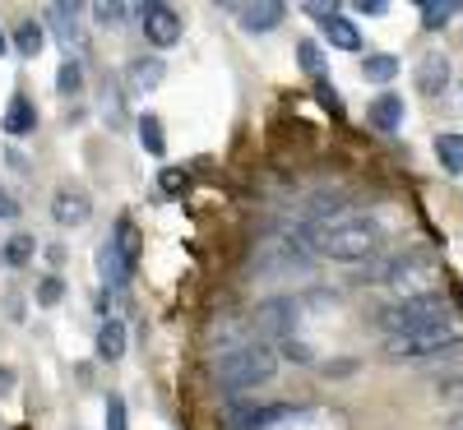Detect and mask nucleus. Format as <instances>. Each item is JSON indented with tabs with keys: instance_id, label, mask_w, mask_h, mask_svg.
<instances>
[{
	"instance_id": "nucleus-11",
	"label": "nucleus",
	"mask_w": 463,
	"mask_h": 430,
	"mask_svg": "<svg viewBox=\"0 0 463 430\" xmlns=\"http://www.w3.org/2000/svg\"><path fill=\"white\" fill-rule=\"evenodd\" d=\"M255 324H260L264 333L292 338V324H297V301H288V296H274V301H264V305L255 310Z\"/></svg>"
},
{
	"instance_id": "nucleus-10",
	"label": "nucleus",
	"mask_w": 463,
	"mask_h": 430,
	"mask_svg": "<svg viewBox=\"0 0 463 430\" xmlns=\"http://www.w3.org/2000/svg\"><path fill=\"white\" fill-rule=\"evenodd\" d=\"M167 79V61H158V56H135L130 65H126V89L130 93H153V89H158Z\"/></svg>"
},
{
	"instance_id": "nucleus-19",
	"label": "nucleus",
	"mask_w": 463,
	"mask_h": 430,
	"mask_svg": "<svg viewBox=\"0 0 463 430\" xmlns=\"http://www.w3.org/2000/svg\"><path fill=\"white\" fill-rule=\"evenodd\" d=\"M436 158L449 176H463V135H440L436 139Z\"/></svg>"
},
{
	"instance_id": "nucleus-5",
	"label": "nucleus",
	"mask_w": 463,
	"mask_h": 430,
	"mask_svg": "<svg viewBox=\"0 0 463 430\" xmlns=\"http://www.w3.org/2000/svg\"><path fill=\"white\" fill-rule=\"evenodd\" d=\"M375 320H380L384 338H399V333H412V329L454 320V310H449V296L445 292H427V296H399V301H390Z\"/></svg>"
},
{
	"instance_id": "nucleus-23",
	"label": "nucleus",
	"mask_w": 463,
	"mask_h": 430,
	"mask_svg": "<svg viewBox=\"0 0 463 430\" xmlns=\"http://www.w3.org/2000/svg\"><path fill=\"white\" fill-rule=\"evenodd\" d=\"M297 61H301V70L311 74V79H325V51L311 42V37H301V42H297Z\"/></svg>"
},
{
	"instance_id": "nucleus-6",
	"label": "nucleus",
	"mask_w": 463,
	"mask_h": 430,
	"mask_svg": "<svg viewBox=\"0 0 463 430\" xmlns=\"http://www.w3.org/2000/svg\"><path fill=\"white\" fill-rule=\"evenodd\" d=\"M52 218H56L61 227H84V222L93 218V194H89L84 185H61V190L52 194Z\"/></svg>"
},
{
	"instance_id": "nucleus-8",
	"label": "nucleus",
	"mask_w": 463,
	"mask_h": 430,
	"mask_svg": "<svg viewBox=\"0 0 463 430\" xmlns=\"http://www.w3.org/2000/svg\"><path fill=\"white\" fill-rule=\"evenodd\" d=\"M311 14L320 19L325 37H329L338 51H362V33H357V23L347 19V14H338V10H329V5H311Z\"/></svg>"
},
{
	"instance_id": "nucleus-30",
	"label": "nucleus",
	"mask_w": 463,
	"mask_h": 430,
	"mask_svg": "<svg viewBox=\"0 0 463 430\" xmlns=\"http://www.w3.org/2000/svg\"><path fill=\"white\" fill-rule=\"evenodd\" d=\"M283 357H292L297 366H311V361H316V351L306 347V342H297V333H292V338H283Z\"/></svg>"
},
{
	"instance_id": "nucleus-4",
	"label": "nucleus",
	"mask_w": 463,
	"mask_h": 430,
	"mask_svg": "<svg viewBox=\"0 0 463 430\" xmlns=\"http://www.w3.org/2000/svg\"><path fill=\"white\" fill-rule=\"evenodd\" d=\"M274 375H279V351L269 347L264 338L218 357V384L227 388V394H250V388H264Z\"/></svg>"
},
{
	"instance_id": "nucleus-28",
	"label": "nucleus",
	"mask_w": 463,
	"mask_h": 430,
	"mask_svg": "<svg viewBox=\"0 0 463 430\" xmlns=\"http://www.w3.org/2000/svg\"><path fill=\"white\" fill-rule=\"evenodd\" d=\"M107 430H130V412H126V403L121 398H107Z\"/></svg>"
},
{
	"instance_id": "nucleus-20",
	"label": "nucleus",
	"mask_w": 463,
	"mask_h": 430,
	"mask_svg": "<svg viewBox=\"0 0 463 430\" xmlns=\"http://www.w3.org/2000/svg\"><path fill=\"white\" fill-rule=\"evenodd\" d=\"M139 148L144 153H153V158H163V153H167V139H163V121H158V116H139Z\"/></svg>"
},
{
	"instance_id": "nucleus-13",
	"label": "nucleus",
	"mask_w": 463,
	"mask_h": 430,
	"mask_svg": "<svg viewBox=\"0 0 463 430\" xmlns=\"http://www.w3.org/2000/svg\"><path fill=\"white\" fill-rule=\"evenodd\" d=\"M232 14H237V23H241L246 33H274V28L288 19V5H279V0H264V5H237Z\"/></svg>"
},
{
	"instance_id": "nucleus-24",
	"label": "nucleus",
	"mask_w": 463,
	"mask_h": 430,
	"mask_svg": "<svg viewBox=\"0 0 463 430\" xmlns=\"http://www.w3.org/2000/svg\"><path fill=\"white\" fill-rule=\"evenodd\" d=\"M56 89H61V98H74L84 89V65L74 61V56H65V65H61V74H56Z\"/></svg>"
},
{
	"instance_id": "nucleus-12",
	"label": "nucleus",
	"mask_w": 463,
	"mask_h": 430,
	"mask_svg": "<svg viewBox=\"0 0 463 430\" xmlns=\"http://www.w3.org/2000/svg\"><path fill=\"white\" fill-rule=\"evenodd\" d=\"M47 23L56 28V37H61L65 51H84V47H89V37H84V28H80V10H74V5H47Z\"/></svg>"
},
{
	"instance_id": "nucleus-2",
	"label": "nucleus",
	"mask_w": 463,
	"mask_h": 430,
	"mask_svg": "<svg viewBox=\"0 0 463 430\" xmlns=\"http://www.w3.org/2000/svg\"><path fill=\"white\" fill-rule=\"evenodd\" d=\"M458 342H463L458 324L440 320V324H427V329L384 338V357L408 361V366H445V361H458Z\"/></svg>"
},
{
	"instance_id": "nucleus-16",
	"label": "nucleus",
	"mask_w": 463,
	"mask_h": 430,
	"mask_svg": "<svg viewBox=\"0 0 463 430\" xmlns=\"http://www.w3.org/2000/svg\"><path fill=\"white\" fill-rule=\"evenodd\" d=\"M371 126L375 130H384V135H390V130H399V121H403V98L399 93H380L375 102H371Z\"/></svg>"
},
{
	"instance_id": "nucleus-36",
	"label": "nucleus",
	"mask_w": 463,
	"mask_h": 430,
	"mask_svg": "<svg viewBox=\"0 0 463 430\" xmlns=\"http://www.w3.org/2000/svg\"><path fill=\"white\" fill-rule=\"evenodd\" d=\"M10 384H14V375H10V370H0V388H10Z\"/></svg>"
},
{
	"instance_id": "nucleus-35",
	"label": "nucleus",
	"mask_w": 463,
	"mask_h": 430,
	"mask_svg": "<svg viewBox=\"0 0 463 430\" xmlns=\"http://www.w3.org/2000/svg\"><path fill=\"white\" fill-rule=\"evenodd\" d=\"M357 10H362V14H384V0H362Z\"/></svg>"
},
{
	"instance_id": "nucleus-17",
	"label": "nucleus",
	"mask_w": 463,
	"mask_h": 430,
	"mask_svg": "<svg viewBox=\"0 0 463 430\" xmlns=\"http://www.w3.org/2000/svg\"><path fill=\"white\" fill-rule=\"evenodd\" d=\"M98 273H102V283L111 287V292H126L130 287V273H126V264L116 259V250L102 241V250H98Z\"/></svg>"
},
{
	"instance_id": "nucleus-22",
	"label": "nucleus",
	"mask_w": 463,
	"mask_h": 430,
	"mask_svg": "<svg viewBox=\"0 0 463 430\" xmlns=\"http://www.w3.org/2000/svg\"><path fill=\"white\" fill-rule=\"evenodd\" d=\"M362 74H366L371 84H390V79H399V61H394V56H384V51H375V56H366Z\"/></svg>"
},
{
	"instance_id": "nucleus-9",
	"label": "nucleus",
	"mask_w": 463,
	"mask_h": 430,
	"mask_svg": "<svg viewBox=\"0 0 463 430\" xmlns=\"http://www.w3.org/2000/svg\"><path fill=\"white\" fill-rule=\"evenodd\" d=\"M107 246L116 250V259H121V264H126V273L135 278V273H139V259H144V241H139V227H135L130 218H121V222L111 227Z\"/></svg>"
},
{
	"instance_id": "nucleus-21",
	"label": "nucleus",
	"mask_w": 463,
	"mask_h": 430,
	"mask_svg": "<svg viewBox=\"0 0 463 430\" xmlns=\"http://www.w3.org/2000/svg\"><path fill=\"white\" fill-rule=\"evenodd\" d=\"M14 47H19V56H28V61H33L37 51L47 47V33H43V23H33V19H28V23H19V28H14Z\"/></svg>"
},
{
	"instance_id": "nucleus-15",
	"label": "nucleus",
	"mask_w": 463,
	"mask_h": 430,
	"mask_svg": "<svg viewBox=\"0 0 463 430\" xmlns=\"http://www.w3.org/2000/svg\"><path fill=\"white\" fill-rule=\"evenodd\" d=\"M93 351H98V361H121L126 357V324L121 320H102L98 338H93Z\"/></svg>"
},
{
	"instance_id": "nucleus-37",
	"label": "nucleus",
	"mask_w": 463,
	"mask_h": 430,
	"mask_svg": "<svg viewBox=\"0 0 463 430\" xmlns=\"http://www.w3.org/2000/svg\"><path fill=\"white\" fill-rule=\"evenodd\" d=\"M5 47H10V42H5V33H0V56H5Z\"/></svg>"
},
{
	"instance_id": "nucleus-34",
	"label": "nucleus",
	"mask_w": 463,
	"mask_h": 430,
	"mask_svg": "<svg viewBox=\"0 0 463 430\" xmlns=\"http://www.w3.org/2000/svg\"><path fill=\"white\" fill-rule=\"evenodd\" d=\"M47 264L61 268V264H65V246H47Z\"/></svg>"
},
{
	"instance_id": "nucleus-29",
	"label": "nucleus",
	"mask_w": 463,
	"mask_h": 430,
	"mask_svg": "<svg viewBox=\"0 0 463 430\" xmlns=\"http://www.w3.org/2000/svg\"><path fill=\"white\" fill-rule=\"evenodd\" d=\"M65 296V283L56 278V273H52V278H43V283H37V305H56Z\"/></svg>"
},
{
	"instance_id": "nucleus-3",
	"label": "nucleus",
	"mask_w": 463,
	"mask_h": 430,
	"mask_svg": "<svg viewBox=\"0 0 463 430\" xmlns=\"http://www.w3.org/2000/svg\"><path fill=\"white\" fill-rule=\"evenodd\" d=\"M366 278L394 287L399 296H427V292L440 287V264H436L427 250H399V255H390V259L371 264Z\"/></svg>"
},
{
	"instance_id": "nucleus-18",
	"label": "nucleus",
	"mask_w": 463,
	"mask_h": 430,
	"mask_svg": "<svg viewBox=\"0 0 463 430\" xmlns=\"http://www.w3.org/2000/svg\"><path fill=\"white\" fill-rule=\"evenodd\" d=\"M5 130H10V135H33V130H37V107H33L28 98H14V102H10Z\"/></svg>"
},
{
	"instance_id": "nucleus-25",
	"label": "nucleus",
	"mask_w": 463,
	"mask_h": 430,
	"mask_svg": "<svg viewBox=\"0 0 463 430\" xmlns=\"http://www.w3.org/2000/svg\"><path fill=\"white\" fill-rule=\"evenodd\" d=\"M449 19H454L449 0H427V5H421V28H427V33H440Z\"/></svg>"
},
{
	"instance_id": "nucleus-27",
	"label": "nucleus",
	"mask_w": 463,
	"mask_h": 430,
	"mask_svg": "<svg viewBox=\"0 0 463 430\" xmlns=\"http://www.w3.org/2000/svg\"><path fill=\"white\" fill-rule=\"evenodd\" d=\"M0 250H5V255H0V259H5L10 268H24L28 259H33V250H37V241L33 237H10L5 246H0Z\"/></svg>"
},
{
	"instance_id": "nucleus-14",
	"label": "nucleus",
	"mask_w": 463,
	"mask_h": 430,
	"mask_svg": "<svg viewBox=\"0 0 463 430\" xmlns=\"http://www.w3.org/2000/svg\"><path fill=\"white\" fill-rule=\"evenodd\" d=\"M445 89H449V61L431 51L427 61L417 65V93H421V98H440Z\"/></svg>"
},
{
	"instance_id": "nucleus-33",
	"label": "nucleus",
	"mask_w": 463,
	"mask_h": 430,
	"mask_svg": "<svg viewBox=\"0 0 463 430\" xmlns=\"http://www.w3.org/2000/svg\"><path fill=\"white\" fill-rule=\"evenodd\" d=\"M0 218H19V200L10 190H0Z\"/></svg>"
},
{
	"instance_id": "nucleus-31",
	"label": "nucleus",
	"mask_w": 463,
	"mask_h": 430,
	"mask_svg": "<svg viewBox=\"0 0 463 430\" xmlns=\"http://www.w3.org/2000/svg\"><path fill=\"white\" fill-rule=\"evenodd\" d=\"M316 98H320V107H325L329 116H343V98H338V89H329L325 79H316Z\"/></svg>"
},
{
	"instance_id": "nucleus-32",
	"label": "nucleus",
	"mask_w": 463,
	"mask_h": 430,
	"mask_svg": "<svg viewBox=\"0 0 463 430\" xmlns=\"http://www.w3.org/2000/svg\"><path fill=\"white\" fill-rule=\"evenodd\" d=\"M102 116L111 126H126V102H121V93H107V107H102Z\"/></svg>"
},
{
	"instance_id": "nucleus-7",
	"label": "nucleus",
	"mask_w": 463,
	"mask_h": 430,
	"mask_svg": "<svg viewBox=\"0 0 463 430\" xmlns=\"http://www.w3.org/2000/svg\"><path fill=\"white\" fill-rule=\"evenodd\" d=\"M139 19H144L139 33L148 37V47H176L181 42V14L172 5H144Z\"/></svg>"
},
{
	"instance_id": "nucleus-26",
	"label": "nucleus",
	"mask_w": 463,
	"mask_h": 430,
	"mask_svg": "<svg viewBox=\"0 0 463 430\" xmlns=\"http://www.w3.org/2000/svg\"><path fill=\"white\" fill-rule=\"evenodd\" d=\"M130 14H135V5H107V0H98V5H93V19L102 28H126Z\"/></svg>"
},
{
	"instance_id": "nucleus-1",
	"label": "nucleus",
	"mask_w": 463,
	"mask_h": 430,
	"mask_svg": "<svg viewBox=\"0 0 463 430\" xmlns=\"http://www.w3.org/2000/svg\"><path fill=\"white\" fill-rule=\"evenodd\" d=\"M288 246L301 255H320L338 264H362L375 259L384 246V227L366 213H338V218H306L288 227Z\"/></svg>"
}]
</instances>
